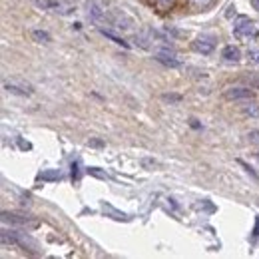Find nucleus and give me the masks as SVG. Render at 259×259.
<instances>
[{
	"label": "nucleus",
	"instance_id": "nucleus-4",
	"mask_svg": "<svg viewBox=\"0 0 259 259\" xmlns=\"http://www.w3.org/2000/svg\"><path fill=\"white\" fill-rule=\"evenodd\" d=\"M255 96L253 94V90H249V88H227L226 92H224V98L226 100H251V98Z\"/></svg>",
	"mask_w": 259,
	"mask_h": 259
},
{
	"label": "nucleus",
	"instance_id": "nucleus-5",
	"mask_svg": "<svg viewBox=\"0 0 259 259\" xmlns=\"http://www.w3.org/2000/svg\"><path fill=\"white\" fill-rule=\"evenodd\" d=\"M110 22H112L116 28H124V30H132V28H134V20L130 18L126 12H116Z\"/></svg>",
	"mask_w": 259,
	"mask_h": 259
},
{
	"label": "nucleus",
	"instance_id": "nucleus-7",
	"mask_svg": "<svg viewBox=\"0 0 259 259\" xmlns=\"http://www.w3.org/2000/svg\"><path fill=\"white\" fill-rule=\"evenodd\" d=\"M222 58H224L226 62H231V64H235V62H239V58H241V52H239V48H237V46H226V48L222 50Z\"/></svg>",
	"mask_w": 259,
	"mask_h": 259
},
{
	"label": "nucleus",
	"instance_id": "nucleus-13",
	"mask_svg": "<svg viewBox=\"0 0 259 259\" xmlns=\"http://www.w3.org/2000/svg\"><path fill=\"white\" fill-rule=\"evenodd\" d=\"M243 114H247V116H251V118H259V106L257 104L245 106V108H243Z\"/></svg>",
	"mask_w": 259,
	"mask_h": 259
},
{
	"label": "nucleus",
	"instance_id": "nucleus-9",
	"mask_svg": "<svg viewBox=\"0 0 259 259\" xmlns=\"http://www.w3.org/2000/svg\"><path fill=\"white\" fill-rule=\"evenodd\" d=\"M0 239H2V243H4V245H14V243H18V233H16V231H8V229H2V233H0Z\"/></svg>",
	"mask_w": 259,
	"mask_h": 259
},
{
	"label": "nucleus",
	"instance_id": "nucleus-12",
	"mask_svg": "<svg viewBox=\"0 0 259 259\" xmlns=\"http://www.w3.org/2000/svg\"><path fill=\"white\" fill-rule=\"evenodd\" d=\"M32 38L36 42H42V44H48L52 38H50V34L48 32H42V30H34L32 32Z\"/></svg>",
	"mask_w": 259,
	"mask_h": 259
},
{
	"label": "nucleus",
	"instance_id": "nucleus-22",
	"mask_svg": "<svg viewBox=\"0 0 259 259\" xmlns=\"http://www.w3.org/2000/svg\"><path fill=\"white\" fill-rule=\"evenodd\" d=\"M251 84H253V86H257V88H259V80H253Z\"/></svg>",
	"mask_w": 259,
	"mask_h": 259
},
{
	"label": "nucleus",
	"instance_id": "nucleus-3",
	"mask_svg": "<svg viewBox=\"0 0 259 259\" xmlns=\"http://www.w3.org/2000/svg\"><path fill=\"white\" fill-rule=\"evenodd\" d=\"M192 48H194L195 52H199V54H211L213 48H215V42H213V38H209V36H199V38L194 40Z\"/></svg>",
	"mask_w": 259,
	"mask_h": 259
},
{
	"label": "nucleus",
	"instance_id": "nucleus-1",
	"mask_svg": "<svg viewBox=\"0 0 259 259\" xmlns=\"http://www.w3.org/2000/svg\"><path fill=\"white\" fill-rule=\"evenodd\" d=\"M233 34H235V38L249 42V40H255V38H257L259 30H257V26H255L247 16H239V18L233 22Z\"/></svg>",
	"mask_w": 259,
	"mask_h": 259
},
{
	"label": "nucleus",
	"instance_id": "nucleus-16",
	"mask_svg": "<svg viewBox=\"0 0 259 259\" xmlns=\"http://www.w3.org/2000/svg\"><path fill=\"white\" fill-rule=\"evenodd\" d=\"M247 58H249L253 64L259 66V48H253V50H249V52H247Z\"/></svg>",
	"mask_w": 259,
	"mask_h": 259
},
{
	"label": "nucleus",
	"instance_id": "nucleus-23",
	"mask_svg": "<svg viewBox=\"0 0 259 259\" xmlns=\"http://www.w3.org/2000/svg\"><path fill=\"white\" fill-rule=\"evenodd\" d=\"M253 4H255V8L259 10V0H253Z\"/></svg>",
	"mask_w": 259,
	"mask_h": 259
},
{
	"label": "nucleus",
	"instance_id": "nucleus-10",
	"mask_svg": "<svg viewBox=\"0 0 259 259\" xmlns=\"http://www.w3.org/2000/svg\"><path fill=\"white\" fill-rule=\"evenodd\" d=\"M100 32L104 34L106 38H110L114 44H118V46H122V48H130V44L126 42V40H122V38H118V36H114L112 32H108V30H104V28H100Z\"/></svg>",
	"mask_w": 259,
	"mask_h": 259
},
{
	"label": "nucleus",
	"instance_id": "nucleus-19",
	"mask_svg": "<svg viewBox=\"0 0 259 259\" xmlns=\"http://www.w3.org/2000/svg\"><path fill=\"white\" fill-rule=\"evenodd\" d=\"M249 142L259 144V130H251V132H249Z\"/></svg>",
	"mask_w": 259,
	"mask_h": 259
},
{
	"label": "nucleus",
	"instance_id": "nucleus-8",
	"mask_svg": "<svg viewBox=\"0 0 259 259\" xmlns=\"http://www.w3.org/2000/svg\"><path fill=\"white\" fill-rule=\"evenodd\" d=\"M52 10L60 14H70L74 10V4L70 0H52Z\"/></svg>",
	"mask_w": 259,
	"mask_h": 259
},
{
	"label": "nucleus",
	"instance_id": "nucleus-17",
	"mask_svg": "<svg viewBox=\"0 0 259 259\" xmlns=\"http://www.w3.org/2000/svg\"><path fill=\"white\" fill-rule=\"evenodd\" d=\"M190 2L194 4L195 8H207V6H211L213 0H190Z\"/></svg>",
	"mask_w": 259,
	"mask_h": 259
},
{
	"label": "nucleus",
	"instance_id": "nucleus-14",
	"mask_svg": "<svg viewBox=\"0 0 259 259\" xmlns=\"http://www.w3.org/2000/svg\"><path fill=\"white\" fill-rule=\"evenodd\" d=\"M162 100L169 102V104H178V102H182V96L180 94H162Z\"/></svg>",
	"mask_w": 259,
	"mask_h": 259
},
{
	"label": "nucleus",
	"instance_id": "nucleus-21",
	"mask_svg": "<svg viewBox=\"0 0 259 259\" xmlns=\"http://www.w3.org/2000/svg\"><path fill=\"white\" fill-rule=\"evenodd\" d=\"M98 169H100V167H90L88 171H90L92 176H98V178H106V174H102V171H98Z\"/></svg>",
	"mask_w": 259,
	"mask_h": 259
},
{
	"label": "nucleus",
	"instance_id": "nucleus-15",
	"mask_svg": "<svg viewBox=\"0 0 259 259\" xmlns=\"http://www.w3.org/2000/svg\"><path fill=\"white\" fill-rule=\"evenodd\" d=\"M156 2H158V8H160V10H169L176 0H156Z\"/></svg>",
	"mask_w": 259,
	"mask_h": 259
},
{
	"label": "nucleus",
	"instance_id": "nucleus-6",
	"mask_svg": "<svg viewBox=\"0 0 259 259\" xmlns=\"http://www.w3.org/2000/svg\"><path fill=\"white\" fill-rule=\"evenodd\" d=\"M88 14H90V18L98 22V24H104V22H108V16H106V10H102L100 6H98L96 2H92V4H88Z\"/></svg>",
	"mask_w": 259,
	"mask_h": 259
},
{
	"label": "nucleus",
	"instance_id": "nucleus-18",
	"mask_svg": "<svg viewBox=\"0 0 259 259\" xmlns=\"http://www.w3.org/2000/svg\"><path fill=\"white\" fill-rule=\"evenodd\" d=\"M165 32L171 34V36H176V38H184L186 32H182V30H176V28H165Z\"/></svg>",
	"mask_w": 259,
	"mask_h": 259
},
{
	"label": "nucleus",
	"instance_id": "nucleus-20",
	"mask_svg": "<svg viewBox=\"0 0 259 259\" xmlns=\"http://www.w3.org/2000/svg\"><path fill=\"white\" fill-rule=\"evenodd\" d=\"M239 165H243V167H245V171H247V174H251V176H253V178L257 180V174H255V171H253V169H251V167H249L247 163H245V162H239Z\"/></svg>",
	"mask_w": 259,
	"mask_h": 259
},
{
	"label": "nucleus",
	"instance_id": "nucleus-2",
	"mask_svg": "<svg viewBox=\"0 0 259 259\" xmlns=\"http://www.w3.org/2000/svg\"><path fill=\"white\" fill-rule=\"evenodd\" d=\"M154 58H156L160 64L167 66V68H180V66H182V62H180L178 56H176V52L169 50V48H158V50L154 52Z\"/></svg>",
	"mask_w": 259,
	"mask_h": 259
},
{
	"label": "nucleus",
	"instance_id": "nucleus-11",
	"mask_svg": "<svg viewBox=\"0 0 259 259\" xmlns=\"http://www.w3.org/2000/svg\"><path fill=\"white\" fill-rule=\"evenodd\" d=\"M40 180L44 182H54V180H60V171L58 169H46L40 174Z\"/></svg>",
	"mask_w": 259,
	"mask_h": 259
}]
</instances>
